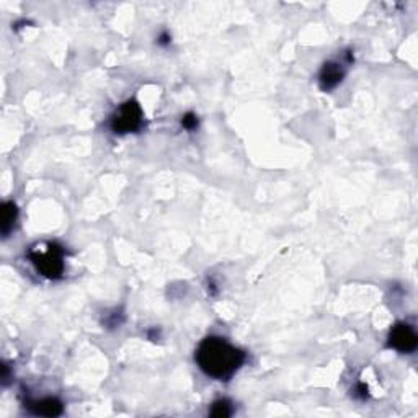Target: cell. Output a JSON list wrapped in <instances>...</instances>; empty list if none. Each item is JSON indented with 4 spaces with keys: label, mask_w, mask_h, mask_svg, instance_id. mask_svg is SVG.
Segmentation results:
<instances>
[{
    "label": "cell",
    "mask_w": 418,
    "mask_h": 418,
    "mask_svg": "<svg viewBox=\"0 0 418 418\" xmlns=\"http://www.w3.org/2000/svg\"><path fill=\"white\" fill-rule=\"evenodd\" d=\"M211 417H217V418H224V417H231L234 413V407L232 403L227 401V398H221V401H216L211 407Z\"/></svg>",
    "instance_id": "8"
},
{
    "label": "cell",
    "mask_w": 418,
    "mask_h": 418,
    "mask_svg": "<svg viewBox=\"0 0 418 418\" xmlns=\"http://www.w3.org/2000/svg\"><path fill=\"white\" fill-rule=\"evenodd\" d=\"M345 77V68L343 64L335 63V61H330V63H325L324 68L320 69L319 74V85L324 92H330L335 87H339L341 84V80Z\"/></svg>",
    "instance_id": "5"
},
{
    "label": "cell",
    "mask_w": 418,
    "mask_h": 418,
    "mask_svg": "<svg viewBox=\"0 0 418 418\" xmlns=\"http://www.w3.org/2000/svg\"><path fill=\"white\" fill-rule=\"evenodd\" d=\"M31 263L47 279H59L64 274V250L58 244H46L30 250Z\"/></svg>",
    "instance_id": "2"
},
{
    "label": "cell",
    "mask_w": 418,
    "mask_h": 418,
    "mask_svg": "<svg viewBox=\"0 0 418 418\" xmlns=\"http://www.w3.org/2000/svg\"><path fill=\"white\" fill-rule=\"evenodd\" d=\"M196 363L206 376L227 381L245 363V351L235 348L221 336H208L199 343L196 350Z\"/></svg>",
    "instance_id": "1"
},
{
    "label": "cell",
    "mask_w": 418,
    "mask_h": 418,
    "mask_svg": "<svg viewBox=\"0 0 418 418\" xmlns=\"http://www.w3.org/2000/svg\"><path fill=\"white\" fill-rule=\"evenodd\" d=\"M182 126L185 130L193 131L198 127V116L194 113H187V115L182 116Z\"/></svg>",
    "instance_id": "9"
},
{
    "label": "cell",
    "mask_w": 418,
    "mask_h": 418,
    "mask_svg": "<svg viewBox=\"0 0 418 418\" xmlns=\"http://www.w3.org/2000/svg\"><path fill=\"white\" fill-rule=\"evenodd\" d=\"M17 216H18V211H17L15 204H13L12 201L3 203V206H2V224H0V226H2L3 237H7L8 234H10L13 226H15Z\"/></svg>",
    "instance_id": "7"
},
{
    "label": "cell",
    "mask_w": 418,
    "mask_h": 418,
    "mask_svg": "<svg viewBox=\"0 0 418 418\" xmlns=\"http://www.w3.org/2000/svg\"><path fill=\"white\" fill-rule=\"evenodd\" d=\"M144 123V113L136 100H127L118 110L113 113L110 126L116 134H127V132H136L141 130Z\"/></svg>",
    "instance_id": "3"
},
{
    "label": "cell",
    "mask_w": 418,
    "mask_h": 418,
    "mask_svg": "<svg viewBox=\"0 0 418 418\" xmlns=\"http://www.w3.org/2000/svg\"><path fill=\"white\" fill-rule=\"evenodd\" d=\"M25 407L35 415L42 417H58L64 410L63 402L54 397H45L41 401H26Z\"/></svg>",
    "instance_id": "6"
},
{
    "label": "cell",
    "mask_w": 418,
    "mask_h": 418,
    "mask_svg": "<svg viewBox=\"0 0 418 418\" xmlns=\"http://www.w3.org/2000/svg\"><path fill=\"white\" fill-rule=\"evenodd\" d=\"M389 346L401 353H413L418 346V336L413 327L408 324H397L389 334Z\"/></svg>",
    "instance_id": "4"
}]
</instances>
